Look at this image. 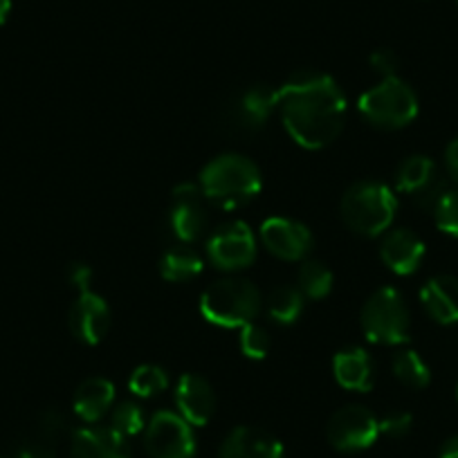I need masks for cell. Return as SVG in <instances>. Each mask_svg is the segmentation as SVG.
<instances>
[{
	"instance_id": "35",
	"label": "cell",
	"mask_w": 458,
	"mask_h": 458,
	"mask_svg": "<svg viewBox=\"0 0 458 458\" xmlns=\"http://www.w3.org/2000/svg\"><path fill=\"white\" fill-rule=\"evenodd\" d=\"M445 166H447V175L458 184V138L445 151Z\"/></svg>"
},
{
	"instance_id": "20",
	"label": "cell",
	"mask_w": 458,
	"mask_h": 458,
	"mask_svg": "<svg viewBox=\"0 0 458 458\" xmlns=\"http://www.w3.org/2000/svg\"><path fill=\"white\" fill-rule=\"evenodd\" d=\"M114 386L106 377H88L77 386L72 409L81 420L97 422L113 409Z\"/></svg>"
},
{
	"instance_id": "13",
	"label": "cell",
	"mask_w": 458,
	"mask_h": 458,
	"mask_svg": "<svg viewBox=\"0 0 458 458\" xmlns=\"http://www.w3.org/2000/svg\"><path fill=\"white\" fill-rule=\"evenodd\" d=\"M68 326L74 337L86 346H95L108 335L110 308L99 294L81 293L68 312Z\"/></svg>"
},
{
	"instance_id": "19",
	"label": "cell",
	"mask_w": 458,
	"mask_h": 458,
	"mask_svg": "<svg viewBox=\"0 0 458 458\" xmlns=\"http://www.w3.org/2000/svg\"><path fill=\"white\" fill-rule=\"evenodd\" d=\"M333 376L344 389L349 391H369L376 382V364L371 355L364 349H344L333 358Z\"/></svg>"
},
{
	"instance_id": "32",
	"label": "cell",
	"mask_w": 458,
	"mask_h": 458,
	"mask_svg": "<svg viewBox=\"0 0 458 458\" xmlns=\"http://www.w3.org/2000/svg\"><path fill=\"white\" fill-rule=\"evenodd\" d=\"M369 64H371V68L376 70V72L382 74V79L398 77L400 59L394 50L380 47V50H376L371 56H369Z\"/></svg>"
},
{
	"instance_id": "5",
	"label": "cell",
	"mask_w": 458,
	"mask_h": 458,
	"mask_svg": "<svg viewBox=\"0 0 458 458\" xmlns=\"http://www.w3.org/2000/svg\"><path fill=\"white\" fill-rule=\"evenodd\" d=\"M358 108L369 124L385 131H398L418 117V97L403 79L386 77L360 97Z\"/></svg>"
},
{
	"instance_id": "8",
	"label": "cell",
	"mask_w": 458,
	"mask_h": 458,
	"mask_svg": "<svg viewBox=\"0 0 458 458\" xmlns=\"http://www.w3.org/2000/svg\"><path fill=\"white\" fill-rule=\"evenodd\" d=\"M326 436L339 452H362L380 436V420L362 404H349L333 413L326 427Z\"/></svg>"
},
{
	"instance_id": "11",
	"label": "cell",
	"mask_w": 458,
	"mask_h": 458,
	"mask_svg": "<svg viewBox=\"0 0 458 458\" xmlns=\"http://www.w3.org/2000/svg\"><path fill=\"white\" fill-rule=\"evenodd\" d=\"M200 184L182 182L171 193L169 227L174 236L182 243H193L202 236L207 227L205 202H202Z\"/></svg>"
},
{
	"instance_id": "27",
	"label": "cell",
	"mask_w": 458,
	"mask_h": 458,
	"mask_svg": "<svg viewBox=\"0 0 458 458\" xmlns=\"http://www.w3.org/2000/svg\"><path fill=\"white\" fill-rule=\"evenodd\" d=\"M110 427H113L114 431H120L124 438L138 436L140 431L147 429V420H144L142 407H140L138 403H133V400H124V403H120L113 409Z\"/></svg>"
},
{
	"instance_id": "16",
	"label": "cell",
	"mask_w": 458,
	"mask_h": 458,
	"mask_svg": "<svg viewBox=\"0 0 458 458\" xmlns=\"http://www.w3.org/2000/svg\"><path fill=\"white\" fill-rule=\"evenodd\" d=\"M425 252L427 248L425 243H422L420 236L407 227L386 232L380 245L382 263H385L391 272H395V275L400 276L413 275V272L420 267Z\"/></svg>"
},
{
	"instance_id": "34",
	"label": "cell",
	"mask_w": 458,
	"mask_h": 458,
	"mask_svg": "<svg viewBox=\"0 0 458 458\" xmlns=\"http://www.w3.org/2000/svg\"><path fill=\"white\" fill-rule=\"evenodd\" d=\"M12 458H55V445L37 438L34 443L23 445Z\"/></svg>"
},
{
	"instance_id": "15",
	"label": "cell",
	"mask_w": 458,
	"mask_h": 458,
	"mask_svg": "<svg viewBox=\"0 0 458 458\" xmlns=\"http://www.w3.org/2000/svg\"><path fill=\"white\" fill-rule=\"evenodd\" d=\"M68 458H131V449L124 436L113 427L90 425L74 431Z\"/></svg>"
},
{
	"instance_id": "2",
	"label": "cell",
	"mask_w": 458,
	"mask_h": 458,
	"mask_svg": "<svg viewBox=\"0 0 458 458\" xmlns=\"http://www.w3.org/2000/svg\"><path fill=\"white\" fill-rule=\"evenodd\" d=\"M202 196L220 209H239L259 196L263 178L259 166L239 153H223L200 171Z\"/></svg>"
},
{
	"instance_id": "10",
	"label": "cell",
	"mask_w": 458,
	"mask_h": 458,
	"mask_svg": "<svg viewBox=\"0 0 458 458\" xmlns=\"http://www.w3.org/2000/svg\"><path fill=\"white\" fill-rule=\"evenodd\" d=\"M395 189L407 193L420 209L434 211L436 202L447 191V180L438 174L431 157L411 156L395 171Z\"/></svg>"
},
{
	"instance_id": "29",
	"label": "cell",
	"mask_w": 458,
	"mask_h": 458,
	"mask_svg": "<svg viewBox=\"0 0 458 458\" xmlns=\"http://www.w3.org/2000/svg\"><path fill=\"white\" fill-rule=\"evenodd\" d=\"M434 220L443 234L458 239V189H447L436 202Z\"/></svg>"
},
{
	"instance_id": "4",
	"label": "cell",
	"mask_w": 458,
	"mask_h": 458,
	"mask_svg": "<svg viewBox=\"0 0 458 458\" xmlns=\"http://www.w3.org/2000/svg\"><path fill=\"white\" fill-rule=\"evenodd\" d=\"M263 299L257 285L241 276H227L202 293L200 312L209 324L223 328H243L261 312Z\"/></svg>"
},
{
	"instance_id": "24",
	"label": "cell",
	"mask_w": 458,
	"mask_h": 458,
	"mask_svg": "<svg viewBox=\"0 0 458 458\" xmlns=\"http://www.w3.org/2000/svg\"><path fill=\"white\" fill-rule=\"evenodd\" d=\"M391 369H394V376L409 389H425L431 382L429 367H427L425 360L416 351H400V353H395Z\"/></svg>"
},
{
	"instance_id": "26",
	"label": "cell",
	"mask_w": 458,
	"mask_h": 458,
	"mask_svg": "<svg viewBox=\"0 0 458 458\" xmlns=\"http://www.w3.org/2000/svg\"><path fill=\"white\" fill-rule=\"evenodd\" d=\"M169 386V376L162 367L157 364H142V367L135 369L129 377V389L133 391V395L138 398H153V395H160L162 391H166Z\"/></svg>"
},
{
	"instance_id": "12",
	"label": "cell",
	"mask_w": 458,
	"mask_h": 458,
	"mask_svg": "<svg viewBox=\"0 0 458 458\" xmlns=\"http://www.w3.org/2000/svg\"><path fill=\"white\" fill-rule=\"evenodd\" d=\"M259 234L267 252L284 261H303L312 250L310 229L293 218L272 216L261 225Z\"/></svg>"
},
{
	"instance_id": "6",
	"label": "cell",
	"mask_w": 458,
	"mask_h": 458,
	"mask_svg": "<svg viewBox=\"0 0 458 458\" xmlns=\"http://www.w3.org/2000/svg\"><path fill=\"white\" fill-rule=\"evenodd\" d=\"M364 335L373 344L395 346L409 342L411 333V312L407 301L395 288H380L367 299L360 312Z\"/></svg>"
},
{
	"instance_id": "21",
	"label": "cell",
	"mask_w": 458,
	"mask_h": 458,
	"mask_svg": "<svg viewBox=\"0 0 458 458\" xmlns=\"http://www.w3.org/2000/svg\"><path fill=\"white\" fill-rule=\"evenodd\" d=\"M276 106H279V90H272L267 86H252L236 101V124L243 131L261 129Z\"/></svg>"
},
{
	"instance_id": "22",
	"label": "cell",
	"mask_w": 458,
	"mask_h": 458,
	"mask_svg": "<svg viewBox=\"0 0 458 458\" xmlns=\"http://www.w3.org/2000/svg\"><path fill=\"white\" fill-rule=\"evenodd\" d=\"M200 272V254H198L196 250L187 248V245H175V248L166 250L160 259L162 279L171 281V284H187V281L196 279Z\"/></svg>"
},
{
	"instance_id": "38",
	"label": "cell",
	"mask_w": 458,
	"mask_h": 458,
	"mask_svg": "<svg viewBox=\"0 0 458 458\" xmlns=\"http://www.w3.org/2000/svg\"><path fill=\"white\" fill-rule=\"evenodd\" d=\"M456 394H458V391H456Z\"/></svg>"
},
{
	"instance_id": "1",
	"label": "cell",
	"mask_w": 458,
	"mask_h": 458,
	"mask_svg": "<svg viewBox=\"0 0 458 458\" xmlns=\"http://www.w3.org/2000/svg\"><path fill=\"white\" fill-rule=\"evenodd\" d=\"M281 120L290 138L303 148H324L342 135L346 124V97L333 77L299 72L279 88Z\"/></svg>"
},
{
	"instance_id": "37",
	"label": "cell",
	"mask_w": 458,
	"mask_h": 458,
	"mask_svg": "<svg viewBox=\"0 0 458 458\" xmlns=\"http://www.w3.org/2000/svg\"><path fill=\"white\" fill-rule=\"evenodd\" d=\"M12 12V0H0V25L5 23Z\"/></svg>"
},
{
	"instance_id": "28",
	"label": "cell",
	"mask_w": 458,
	"mask_h": 458,
	"mask_svg": "<svg viewBox=\"0 0 458 458\" xmlns=\"http://www.w3.org/2000/svg\"><path fill=\"white\" fill-rule=\"evenodd\" d=\"M241 353L250 360H263L270 353V333L259 324H248L241 328Z\"/></svg>"
},
{
	"instance_id": "33",
	"label": "cell",
	"mask_w": 458,
	"mask_h": 458,
	"mask_svg": "<svg viewBox=\"0 0 458 458\" xmlns=\"http://www.w3.org/2000/svg\"><path fill=\"white\" fill-rule=\"evenodd\" d=\"M68 281L72 288L79 290V294L88 293L92 284V267L81 261L72 263V266H68Z\"/></svg>"
},
{
	"instance_id": "23",
	"label": "cell",
	"mask_w": 458,
	"mask_h": 458,
	"mask_svg": "<svg viewBox=\"0 0 458 458\" xmlns=\"http://www.w3.org/2000/svg\"><path fill=\"white\" fill-rule=\"evenodd\" d=\"M266 308L270 319H275L276 324H294L303 312L301 290L293 288V285H279V288H275L267 294Z\"/></svg>"
},
{
	"instance_id": "3",
	"label": "cell",
	"mask_w": 458,
	"mask_h": 458,
	"mask_svg": "<svg viewBox=\"0 0 458 458\" xmlns=\"http://www.w3.org/2000/svg\"><path fill=\"white\" fill-rule=\"evenodd\" d=\"M398 200L395 193L377 180H362L346 189L342 196V220L360 236H380L394 223Z\"/></svg>"
},
{
	"instance_id": "9",
	"label": "cell",
	"mask_w": 458,
	"mask_h": 458,
	"mask_svg": "<svg viewBox=\"0 0 458 458\" xmlns=\"http://www.w3.org/2000/svg\"><path fill=\"white\" fill-rule=\"evenodd\" d=\"M207 254L218 270H243L257 259V236L243 220H232L211 234Z\"/></svg>"
},
{
	"instance_id": "18",
	"label": "cell",
	"mask_w": 458,
	"mask_h": 458,
	"mask_svg": "<svg viewBox=\"0 0 458 458\" xmlns=\"http://www.w3.org/2000/svg\"><path fill=\"white\" fill-rule=\"evenodd\" d=\"M420 301L427 315L443 326L458 324V276H431L420 290Z\"/></svg>"
},
{
	"instance_id": "36",
	"label": "cell",
	"mask_w": 458,
	"mask_h": 458,
	"mask_svg": "<svg viewBox=\"0 0 458 458\" xmlns=\"http://www.w3.org/2000/svg\"><path fill=\"white\" fill-rule=\"evenodd\" d=\"M438 458H458V436H452L440 445Z\"/></svg>"
},
{
	"instance_id": "31",
	"label": "cell",
	"mask_w": 458,
	"mask_h": 458,
	"mask_svg": "<svg viewBox=\"0 0 458 458\" xmlns=\"http://www.w3.org/2000/svg\"><path fill=\"white\" fill-rule=\"evenodd\" d=\"M65 431V420L59 411H46L38 420V436L37 438L46 440V443L56 445V440L64 436Z\"/></svg>"
},
{
	"instance_id": "17",
	"label": "cell",
	"mask_w": 458,
	"mask_h": 458,
	"mask_svg": "<svg viewBox=\"0 0 458 458\" xmlns=\"http://www.w3.org/2000/svg\"><path fill=\"white\" fill-rule=\"evenodd\" d=\"M220 458H284V445L257 427H236L220 445Z\"/></svg>"
},
{
	"instance_id": "7",
	"label": "cell",
	"mask_w": 458,
	"mask_h": 458,
	"mask_svg": "<svg viewBox=\"0 0 458 458\" xmlns=\"http://www.w3.org/2000/svg\"><path fill=\"white\" fill-rule=\"evenodd\" d=\"M148 458H193L196 438L191 425L180 413L157 411L144 429Z\"/></svg>"
},
{
	"instance_id": "30",
	"label": "cell",
	"mask_w": 458,
	"mask_h": 458,
	"mask_svg": "<svg viewBox=\"0 0 458 458\" xmlns=\"http://www.w3.org/2000/svg\"><path fill=\"white\" fill-rule=\"evenodd\" d=\"M413 418L407 411H391L380 420V434L389 438H404L411 431Z\"/></svg>"
},
{
	"instance_id": "25",
	"label": "cell",
	"mask_w": 458,
	"mask_h": 458,
	"mask_svg": "<svg viewBox=\"0 0 458 458\" xmlns=\"http://www.w3.org/2000/svg\"><path fill=\"white\" fill-rule=\"evenodd\" d=\"M299 290L308 299H324L333 290V272L321 261H303L299 267Z\"/></svg>"
},
{
	"instance_id": "14",
	"label": "cell",
	"mask_w": 458,
	"mask_h": 458,
	"mask_svg": "<svg viewBox=\"0 0 458 458\" xmlns=\"http://www.w3.org/2000/svg\"><path fill=\"white\" fill-rule=\"evenodd\" d=\"M178 413L193 427H202L216 411V394L209 382L196 373H184L175 386Z\"/></svg>"
}]
</instances>
